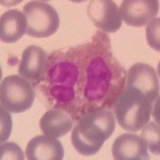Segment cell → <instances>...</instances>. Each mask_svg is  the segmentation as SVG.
<instances>
[{
	"mask_svg": "<svg viewBox=\"0 0 160 160\" xmlns=\"http://www.w3.org/2000/svg\"><path fill=\"white\" fill-rule=\"evenodd\" d=\"M78 68L73 118L91 108L111 110L125 88L127 71L114 56L111 40L98 31L92 41L68 49Z\"/></svg>",
	"mask_w": 160,
	"mask_h": 160,
	"instance_id": "cell-1",
	"label": "cell"
},
{
	"mask_svg": "<svg viewBox=\"0 0 160 160\" xmlns=\"http://www.w3.org/2000/svg\"><path fill=\"white\" fill-rule=\"evenodd\" d=\"M71 133V142L80 155L92 156L102 148L115 129L112 111L106 108H91L82 112Z\"/></svg>",
	"mask_w": 160,
	"mask_h": 160,
	"instance_id": "cell-2",
	"label": "cell"
},
{
	"mask_svg": "<svg viewBox=\"0 0 160 160\" xmlns=\"http://www.w3.org/2000/svg\"><path fill=\"white\" fill-rule=\"evenodd\" d=\"M152 104L139 90L125 87L113 107L118 125L125 131H140L150 121Z\"/></svg>",
	"mask_w": 160,
	"mask_h": 160,
	"instance_id": "cell-3",
	"label": "cell"
},
{
	"mask_svg": "<svg viewBox=\"0 0 160 160\" xmlns=\"http://www.w3.org/2000/svg\"><path fill=\"white\" fill-rule=\"evenodd\" d=\"M35 98L34 87L20 75L3 78L0 87L1 108L11 113H22L32 107Z\"/></svg>",
	"mask_w": 160,
	"mask_h": 160,
	"instance_id": "cell-4",
	"label": "cell"
},
{
	"mask_svg": "<svg viewBox=\"0 0 160 160\" xmlns=\"http://www.w3.org/2000/svg\"><path fill=\"white\" fill-rule=\"evenodd\" d=\"M23 14L28 28L26 34L34 38H48L54 35L60 25L56 10L47 2L30 1L24 6Z\"/></svg>",
	"mask_w": 160,
	"mask_h": 160,
	"instance_id": "cell-5",
	"label": "cell"
},
{
	"mask_svg": "<svg viewBox=\"0 0 160 160\" xmlns=\"http://www.w3.org/2000/svg\"><path fill=\"white\" fill-rule=\"evenodd\" d=\"M78 76V66L69 51L62 52L61 50H57L48 56L45 79L42 84L48 86L57 84L75 88Z\"/></svg>",
	"mask_w": 160,
	"mask_h": 160,
	"instance_id": "cell-6",
	"label": "cell"
},
{
	"mask_svg": "<svg viewBox=\"0 0 160 160\" xmlns=\"http://www.w3.org/2000/svg\"><path fill=\"white\" fill-rule=\"evenodd\" d=\"M87 11L93 24L102 32L115 33L122 26V15L114 1L91 0Z\"/></svg>",
	"mask_w": 160,
	"mask_h": 160,
	"instance_id": "cell-7",
	"label": "cell"
},
{
	"mask_svg": "<svg viewBox=\"0 0 160 160\" xmlns=\"http://www.w3.org/2000/svg\"><path fill=\"white\" fill-rule=\"evenodd\" d=\"M48 62V54L42 48L36 45L29 46L22 52L18 74L31 82L34 88L38 87L45 79Z\"/></svg>",
	"mask_w": 160,
	"mask_h": 160,
	"instance_id": "cell-8",
	"label": "cell"
},
{
	"mask_svg": "<svg viewBox=\"0 0 160 160\" xmlns=\"http://www.w3.org/2000/svg\"><path fill=\"white\" fill-rule=\"evenodd\" d=\"M125 87L139 90L151 102L158 99L159 81L156 71L151 66L143 62L132 65L127 72Z\"/></svg>",
	"mask_w": 160,
	"mask_h": 160,
	"instance_id": "cell-9",
	"label": "cell"
},
{
	"mask_svg": "<svg viewBox=\"0 0 160 160\" xmlns=\"http://www.w3.org/2000/svg\"><path fill=\"white\" fill-rule=\"evenodd\" d=\"M122 18L128 25L141 28L157 16L159 2L157 0H125L120 6Z\"/></svg>",
	"mask_w": 160,
	"mask_h": 160,
	"instance_id": "cell-10",
	"label": "cell"
},
{
	"mask_svg": "<svg viewBox=\"0 0 160 160\" xmlns=\"http://www.w3.org/2000/svg\"><path fill=\"white\" fill-rule=\"evenodd\" d=\"M112 155L116 160H148V147L142 138L126 133L116 138L112 145Z\"/></svg>",
	"mask_w": 160,
	"mask_h": 160,
	"instance_id": "cell-11",
	"label": "cell"
},
{
	"mask_svg": "<svg viewBox=\"0 0 160 160\" xmlns=\"http://www.w3.org/2000/svg\"><path fill=\"white\" fill-rule=\"evenodd\" d=\"M28 160H62L64 150L59 140L48 135H38L29 141L26 148Z\"/></svg>",
	"mask_w": 160,
	"mask_h": 160,
	"instance_id": "cell-12",
	"label": "cell"
},
{
	"mask_svg": "<svg viewBox=\"0 0 160 160\" xmlns=\"http://www.w3.org/2000/svg\"><path fill=\"white\" fill-rule=\"evenodd\" d=\"M75 124L69 113L58 108H51L40 118L39 127L45 135L60 138L68 135Z\"/></svg>",
	"mask_w": 160,
	"mask_h": 160,
	"instance_id": "cell-13",
	"label": "cell"
},
{
	"mask_svg": "<svg viewBox=\"0 0 160 160\" xmlns=\"http://www.w3.org/2000/svg\"><path fill=\"white\" fill-rule=\"evenodd\" d=\"M25 15L16 9L6 11L0 18V38L4 43H15L21 39L27 31Z\"/></svg>",
	"mask_w": 160,
	"mask_h": 160,
	"instance_id": "cell-14",
	"label": "cell"
},
{
	"mask_svg": "<svg viewBox=\"0 0 160 160\" xmlns=\"http://www.w3.org/2000/svg\"><path fill=\"white\" fill-rule=\"evenodd\" d=\"M159 125L155 122H148L142 128L141 138L143 139L146 145L152 154L159 155L160 140Z\"/></svg>",
	"mask_w": 160,
	"mask_h": 160,
	"instance_id": "cell-15",
	"label": "cell"
},
{
	"mask_svg": "<svg viewBox=\"0 0 160 160\" xmlns=\"http://www.w3.org/2000/svg\"><path fill=\"white\" fill-rule=\"evenodd\" d=\"M25 158L22 150L19 146L15 142H5L1 143L0 147V159L23 160Z\"/></svg>",
	"mask_w": 160,
	"mask_h": 160,
	"instance_id": "cell-16",
	"label": "cell"
},
{
	"mask_svg": "<svg viewBox=\"0 0 160 160\" xmlns=\"http://www.w3.org/2000/svg\"><path fill=\"white\" fill-rule=\"evenodd\" d=\"M159 18L153 19L150 23H148L146 32H147V41L148 45L155 51H160L159 46Z\"/></svg>",
	"mask_w": 160,
	"mask_h": 160,
	"instance_id": "cell-17",
	"label": "cell"
},
{
	"mask_svg": "<svg viewBox=\"0 0 160 160\" xmlns=\"http://www.w3.org/2000/svg\"><path fill=\"white\" fill-rule=\"evenodd\" d=\"M12 120L9 111L1 108V143L7 141L11 135Z\"/></svg>",
	"mask_w": 160,
	"mask_h": 160,
	"instance_id": "cell-18",
	"label": "cell"
}]
</instances>
